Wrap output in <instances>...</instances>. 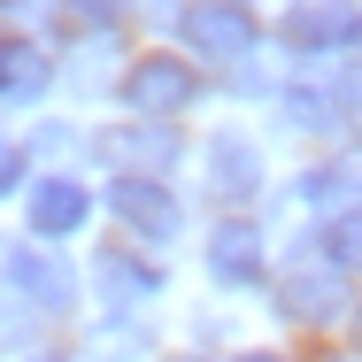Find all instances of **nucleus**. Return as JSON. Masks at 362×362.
I'll return each mask as SVG.
<instances>
[{
    "label": "nucleus",
    "mask_w": 362,
    "mask_h": 362,
    "mask_svg": "<svg viewBox=\"0 0 362 362\" xmlns=\"http://www.w3.org/2000/svg\"><path fill=\"white\" fill-rule=\"evenodd\" d=\"M100 154L116 162V177H154V185H162V170L177 162V132H170V124H116V132L100 139Z\"/></svg>",
    "instance_id": "obj_6"
},
{
    "label": "nucleus",
    "mask_w": 362,
    "mask_h": 362,
    "mask_svg": "<svg viewBox=\"0 0 362 362\" xmlns=\"http://www.w3.org/2000/svg\"><path fill=\"white\" fill-rule=\"evenodd\" d=\"M85 185L77 177H47V185H31V231L39 239H70L77 223H85Z\"/></svg>",
    "instance_id": "obj_12"
},
{
    "label": "nucleus",
    "mask_w": 362,
    "mask_h": 362,
    "mask_svg": "<svg viewBox=\"0 0 362 362\" xmlns=\"http://www.w3.org/2000/svg\"><path fill=\"white\" fill-rule=\"evenodd\" d=\"M108 216L124 223L139 247H170L177 223H185V209H177V193L154 185V177H116V185H108Z\"/></svg>",
    "instance_id": "obj_3"
},
{
    "label": "nucleus",
    "mask_w": 362,
    "mask_h": 362,
    "mask_svg": "<svg viewBox=\"0 0 362 362\" xmlns=\"http://www.w3.org/2000/svg\"><path fill=\"white\" fill-rule=\"evenodd\" d=\"M8 278H16V293H23L31 308H47V316H62V308L77 300L70 262H62V255H47V247H16V255H8Z\"/></svg>",
    "instance_id": "obj_7"
},
{
    "label": "nucleus",
    "mask_w": 362,
    "mask_h": 362,
    "mask_svg": "<svg viewBox=\"0 0 362 362\" xmlns=\"http://www.w3.org/2000/svg\"><path fill=\"white\" fill-rule=\"evenodd\" d=\"M93 286H100V300H108V308H139V300H154V293H162V278H154V262H146V255L108 247V255L93 262Z\"/></svg>",
    "instance_id": "obj_10"
},
{
    "label": "nucleus",
    "mask_w": 362,
    "mask_h": 362,
    "mask_svg": "<svg viewBox=\"0 0 362 362\" xmlns=\"http://www.w3.org/2000/svg\"><path fill=\"white\" fill-rule=\"evenodd\" d=\"M300 201H308L324 223L362 216V146H355V154H339L332 170H308V177H300Z\"/></svg>",
    "instance_id": "obj_9"
},
{
    "label": "nucleus",
    "mask_w": 362,
    "mask_h": 362,
    "mask_svg": "<svg viewBox=\"0 0 362 362\" xmlns=\"http://www.w3.org/2000/svg\"><path fill=\"white\" fill-rule=\"evenodd\" d=\"M209 278H216V286H255V278H262V231H255V223H216V239H209Z\"/></svg>",
    "instance_id": "obj_11"
},
{
    "label": "nucleus",
    "mask_w": 362,
    "mask_h": 362,
    "mask_svg": "<svg viewBox=\"0 0 362 362\" xmlns=\"http://www.w3.org/2000/svg\"><path fill=\"white\" fill-rule=\"evenodd\" d=\"M347 300L355 293H347V270L332 255H308V262H293L286 278H278V308H286L293 324H332Z\"/></svg>",
    "instance_id": "obj_4"
},
{
    "label": "nucleus",
    "mask_w": 362,
    "mask_h": 362,
    "mask_svg": "<svg viewBox=\"0 0 362 362\" xmlns=\"http://www.w3.org/2000/svg\"><path fill=\"white\" fill-rule=\"evenodd\" d=\"M209 185H216V201H255L262 193V146L239 139V132H216L209 139Z\"/></svg>",
    "instance_id": "obj_8"
},
{
    "label": "nucleus",
    "mask_w": 362,
    "mask_h": 362,
    "mask_svg": "<svg viewBox=\"0 0 362 362\" xmlns=\"http://www.w3.org/2000/svg\"><path fill=\"white\" fill-rule=\"evenodd\" d=\"M47 85V54L16 31H0V93H39Z\"/></svg>",
    "instance_id": "obj_13"
},
{
    "label": "nucleus",
    "mask_w": 362,
    "mask_h": 362,
    "mask_svg": "<svg viewBox=\"0 0 362 362\" xmlns=\"http://www.w3.org/2000/svg\"><path fill=\"white\" fill-rule=\"evenodd\" d=\"M355 347H362V300H355Z\"/></svg>",
    "instance_id": "obj_18"
},
{
    "label": "nucleus",
    "mask_w": 362,
    "mask_h": 362,
    "mask_svg": "<svg viewBox=\"0 0 362 362\" xmlns=\"http://www.w3.org/2000/svg\"><path fill=\"white\" fill-rule=\"evenodd\" d=\"M324 239H332L324 255H332L339 270H362V216H339V223H324Z\"/></svg>",
    "instance_id": "obj_15"
},
{
    "label": "nucleus",
    "mask_w": 362,
    "mask_h": 362,
    "mask_svg": "<svg viewBox=\"0 0 362 362\" xmlns=\"http://www.w3.org/2000/svg\"><path fill=\"white\" fill-rule=\"evenodd\" d=\"M362 39V8L355 0H300L286 16V47L293 54H347Z\"/></svg>",
    "instance_id": "obj_5"
},
{
    "label": "nucleus",
    "mask_w": 362,
    "mask_h": 362,
    "mask_svg": "<svg viewBox=\"0 0 362 362\" xmlns=\"http://www.w3.org/2000/svg\"><path fill=\"white\" fill-rule=\"evenodd\" d=\"M286 124L293 132H332L339 124V100L332 93H286Z\"/></svg>",
    "instance_id": "obj_14"
},
{
    "label": "nucleus",
    "mask_w": 362,
    "mask_h": 362,
    "mask_svg": "<svg viewBox=\"0 0 362 362\" xmlns=\"http://www.w3.org/2000/svg\"><path fill=\"white\" fill-rule=\"evenodd\" d=\"M116 93H124L132 124H170V116H185V108L201 100V77H193L185 54H139Z\"/></svg>",
    "instance_id": "obj_1"
},
{
    "label": "nucleus",
    "mask_w": 362,
    "mask_h": 362,
    "mask_svg": "<svg viewBox=\"0 0 362 362\" xmlns=\"http://www.w3.org/2000/svg\"><path fill=\"white\" fill-rule=\"evenodd\" d=\"M16 185H23V154H16V146H0V193H16Z\"/></svg>",
    "instance_id": "obj_17"
},
{
    "label": "nucleus",
    "mask_w": 362,
    "mask_h": 362,
    "mask_svg": "<svg viewBox=\"0 0 362 362\" xmlns=\"http://www.w3.org/2000/svg\"><path fill=\"white\" fill-rule=\"evenodd\" d=\"M177 39H185V54H201V62H247L255 54V8L247 0H193L185 16H177Z\"/></svg>",
    "instance_id": "obj_2"
},
{
    "label": "nucleus",
    "mask_w": 362,
    "mask_h": 362,
    "mask_svg": "<svg viewBox=\"0 0 362 362\" xmlns=\"http://www.w3.org/2000/svg\"><path fill=\"white\" fill-rule=\"evenodd\" d=\"M239 362H278V355H239Z\"/></svg>",
    "instance_id": "obj_19"
},
{
    "label": "nucleus",
    "mask_w": 362,
    "mask_h": 362,
    "mask_svg": "<svg viewBox=\"0 0 362 362\" xmlns=\"http://www.w3.org/2000/svg\"><path fill=\"white\" fill-rule=\"evenodd\" d=\"M62 16H77V23H116L124 16V0H54Z\"/></svg>",
    "instance_id": "obj_16"
}]
</instances>
